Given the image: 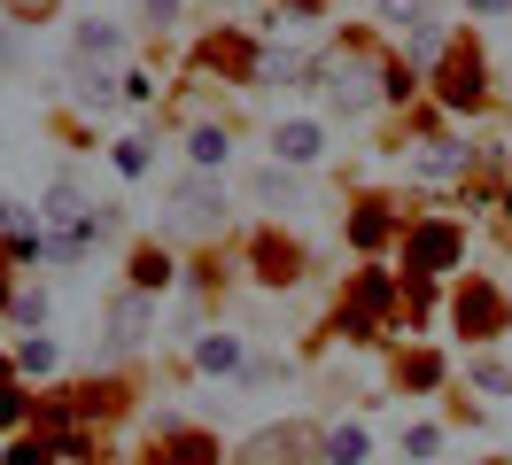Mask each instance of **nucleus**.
I'll return each instance as SVG.
<instances>
[{"instance_id":"24","label":"nucleus","mask_w":512,"mask_h":465,"mask_svg":"<svg viewBox=\"0 0 512 465\" xmlns=\"http://www.w3.org/2000/svg\"><path fill=\"white\" fill-rule=\"evenodd\" d=\"M474 388H489V396H505V388H512V372H505V365H489V357H481V365H474Z\"/></svg>"},{"instance_id":"23","label":"nucleus","mask_w":512,"mask_h":465,"mask_svg":"<svg viewBox=\"0 0 512 465\" xmlns=\"http://www.w3.org/2000/svg\"><path fill=\"white\" fill-rule=\"evenodd\" d=\"M8 310H16V326H47V295H16Z\"/></svg>"},{"instance_id":"5","label":"nucleus","mask_w":512,"mask_h":465,"mask_svg":"<svg viewBox=\"0 0 512 465\" xmlns=\"http://www.w3.org/2000/svg\"><path fill=\"white\" fill-rule=\"evenodd\" d=\"M319 148H326V132L311 117H288L272 132V155H280V163H319Z\"/></svg>"},{"instance_id":"2","label":"nucleus","mask_w":512,"mask_h":465,"mask_svg":"<svg viewBox=\"0 0 512 465\" xmlns=\"http://www.w3.org/2000/svg\"><path fill=\"white\" fill-rule=\"evenodd\" d=\"M404 248H412V272H450V264L466 256V233H458V225H419Z\"/></svg>"},{"instance_id":"21","label":"nucleus","mask_w":512,"mask_h":465,"mask_svg":"<svg viewBox=\"0 0 512 465\" xmlns=\"http://www.w3.org/2000/svg\"><path fill=\"white\" fill-rule=\"evenodd\" d=\"M435 442H443V434H435V427H412V434H404V458H435Z\"/></svg>"},{"instance_id":"26","label":"nucleus","mask_w":512,"mask_h":465,"mask_svg":"<svg viewBox=\"0 0 512 465\" xmlns=\"http://www.w3.org/2000/svg\"><path fill=\"white\" fill-rule=\"evenodd\" d=\"M8 465H55V450H47V442H16V450H8Z\"/></svg>"},{"instance_id":"19","label":"nucleus","mask_w":512,"mask_h":465,"mask_svg":"<svg viewBox=\"0 0 512 465\" xmlns=\"http://www.w3.org/2000/svg\"><path fill=\"white\" fill-rule=\"evenodd\" d=\"M117 171L140 179V171H148V140H117Z\"/></svg>"},{"instance_id":"22","label":"nucleus","mask_w":512,"mask_h":465,"mask_svg":"<svg viewBox=\"0 0 512 465\" xmlns=\"http://www.w3.org/2000/svg\"><path fill=\"white\" fill-rule=\"evenodd\" d=\"M435 55H443V31L419 24V31H412V62H435Z\"/></svg>"},{"instance_id":"17","label":"nucleus","mask_w":512,"mask_h":465,"mask_svg":"<svg viewBox=\"0 0 512 465\" xmlns=\"http://www.w3.org/2000/svg\"><path fill=\"white\" fill-rule=\"evenodd\" d=\"M381 24H404V31H419V24H427V0H381Z\"/></svg>"},{"instance_id":"27","label":"nucleus","mask_w":512,"mask_h":465,"mask_svg":"<svg viewBox=\"0 0 512 465\" xmlns=\"http://www.w3.org/2000/svg\"><path fill=\"white\" fill-rule=\"evenodd\" d=\"M179 16V0H148V24H171Z\"/></svg>"},{"instance_id":"29","label":"nucleus","mask_w":512,"mask_h":465,"mask_svg":"<svg viewBox=\"0 0 512 465\" xmlns=\"http://www.w3.org/2000/svg\"><path fill=\"white\" fill-rule=\"evenodd\" d=\"M288 8H303V16H319V8H326V0H288Z\"/></svg>"},{"instance_id":"1","label":"nucleus","mask_w":512,"mask_h":465,"mask_svg":"<svg viewBox=\"0 0 512 465\" xmlns=\"http://www.w3.org/2000/svg\"><path fill=\"white\" fill-rule=\"evenodd\" d=\"M505 318H512L505 295H497V287H481V279L466 287V295H458V326H466L474 341H497V334H505Z\"/></svg>"},{"instance_id":"10","label":"nucleus","mask_w":512,"mask_h":465,"mask_svg":"<svg viewBox=\"0 0 512 465\" xmlns=\"http://www.w3.org/2000/svg\"><path fill=\"white\" fill-rule=\"evenodd\" d=\"M225 148H233V140H225L218 124H194V140H187V155H194V163H202V171H218V163H225Z\"/></svg>"},{"instance_id":"20","label":"nucleus","mask_w":512,"mask_h":465,"mask_svg":"<svg viewBox=\"0 0 512 465\" xmlns=\"http://www.w3.org/2000/svg\"><path fill=\"white\" fill-rule=\"evenodd\" d=\"M264 279H295V248L264 241Z\"/></svg>"},{"instance_id":"30","label":"nucleus","mask_w":512,"mask_h":465,"mask_svg":"<svg viewBox=\"0 0 512 465\" xmlns=\"http://www.w3.org/2000/svg\"><path fill=\"white\" fill-rule=\"evenodd\" d=\"M8 303H16V295H8V279H0V310H8Z\"/></svg>"},{"instance_id":"3","label":"nucleus","mask_w":512,"mask_h":465,"mask_svg":"<svg viewBox=\"0 0 512 465\" xmlns=\"http://www.w3.org/2000/svg\"><path fill=\"white\" fill-rule=\"evenodd\" d=\"M148 326H156V303H148L140 287L109 303V341H117V349H140V341H148Z\"/></svg>"},{"instance_id":"11","label":"nucleus","mask_w":512,"mask_h":465,"mask_svg":"<svg viewBox=\"0 0 512 465\" xmlns=\"http://www.w3.org/2000/svg\"><path fill=\"white\" fill-rule=\"evenodd\" d=\"M194 365H202V372H233V365H241V341H233V334H210L202 349H194Z\"/></svg>"},{"instance_id":"12","label":"nucleus","mask_w":512,"mask_h":465,"mask_svg":"<svg viewBox=\"0 0 512 465\" xmlns=\"http://www.w3.org/2000/svg\"><path fill=\"white\" fill-rule=\"evenodd\" d=\"M326 465H365V427H334L326 434Z\"/></svg>"},{"instance_id":"28","label":"nucleus","mask_w":512,"mask_h":465,"mask_svg":"<svg viewBox=\"0 0 512 465\" xmlns=\"http://www.w3.org/2000/svg\"><path fill=\"white\" fill-rule=\"evenodd\" d=\"M474 16H512V0H466Z\"/></svg>"},{"instance_id":"25","label":"nucleus","mask_w":512,"mask_h":465,"mask_svg":"<svg viewBox=\"0 0 512 465\" xmlns=\"http://www.w3.org/2000/svg\"><path fill=\"white\" fill-rule=\"evenodd\" d=\"M171 465H210V442H202V434H187V442L171 450Z\"/></svg>"},{"instance_id":"16","label":"nucleus","mask_w":512,"mask_h":465,"mask_svg":"<svg viewBox=\"0 0 512 465\" xmlns=\"http://www.w3.org/2000/svg\"><path fill=\"white\" fill-rule=\"evenodd\" d=\"M16 372H55V341H47V334H24V349H16Z\"/></svg>"},{"instance_id":"7","label":"nucleus","mask_w":512,"mask_h":465,"mask_svg":"<svg viewBox=\"0 0 512 465\" xmlns=\"http://www.w3.org/2000/svg\"><path fill=\"white\" fill-rule=\"evenodd\" d=\"M179 210H187V217H218L225 210V186L218 179H179Z\"/></svg>"},{"instance_id":"4","label":"nucleus","mask_w":512,"mask_h":465,"mask_svg":"<svg viewBox=\"0 0 512 465\" xmlns=\"http://www.w3.org/2000/svg\"><path fill=\"white\" fill-rule=\"evenodd\" d=\"M373 318H388V279H381V272H357L350 303H342V326H350V334H365Z\"/></svg>"},{"instance_id":"9","label":"nucleus","mask_w":512,"mask_h":465,"mask_svg":"<svg viewBox=\"0 0 512 465\" xmlns=\"http://www.w3.org/2000/svg\"><path fill=\"white\" fill-rule=\"evenodd\" d=\"M458 163H466V155L450 148V140H427V148H419V179H458Z\"/></svg>"},{"instance_id":"31","label":"nucleus","mask_w":512,"mask_h":465,"mask_svg":"<svg viewBox=\"0 0 512 465\" xmlns=\"http://www.w3.org/2000/svg\"><path fill=\"white\" fill-rule=\"evenodd\" d=\"M0 225H8V202H0Z\"/></svg>"},{"instance_id":"15","label":"nucleus","mask_w":512,"mask_h":465,"mask_svg":"<svg viewBox=\"0 0 512 465\" xmlns=\"http://www.w3.org/2000/svg\"><path fill=\"white\" fill-rule=\"evenodd\" d=\"M388 233H396V225H388L381 210H357V217H350V241H357V248H381Z\"/></svg>"},{"instance_id":"6","label":"nucleus","mask_w":512,"mask_h":465,"mask_svg":"<svg viewBox=\"0 0 512 465\" xmlns=\"http://www.w3.org/2000/svg\"><path fill=\"white\" fill-rule=\"evenodd\" d=\"M249 194L264 202V210H303V186H295V171H288V163L256 171V179H249Z\"/></svg>"},{"instance_id":"13","label":"nucleus","mask_w":512,"mask_h":465,"mask_svg":"<svg viewBox=\"0 0 512 465\" xmlns=\"http://www.w3.org/2000/svg\"><path fill=\"white\" fill-rule=\"evenodd\" d=\"M117 47H125L117 24H78V55H117Z\"/></svg>"},{"instance_id":"14","label":"nucleus","mask_w":512,"mask_h":465,"mask_svg":"<svg viewBox=\"0 0 512 465\" xmlns=\"http://www.w3.org/2000/svg\"><path fill=\"white\" fill-rule=\"evenodd\" d=\"M163 279H171V256H156V248H140V264H132V287H140V295H156Z\"/></svg>"},{"instance_id":"8","label":"nucleus","mask_w":512,"mask_h":465,"mask_svg":"<svg viewBox=\"0 0 512 465\" xmlns=\"http://www.w3.org/2000/svg\"><path fill=\"white\" fill-rule=\"evenodd\" d=\"M443 101H450V109H474V101H481V62H450Z\"/></svg>"},{"instance_id":"18","label":"nucleus","mask_w":512,"mask_h":465,"mask_svg":"<svg viewBox=\"0 0 512 465\" xmlns=\"http://www.w3.org/2000/svg\"><path fill=\"white\" fill-rule=\"evenodd\" d=\"M24 419V388H16V372L0 365V427H16Z\"/></svg>"}]
</instances>
